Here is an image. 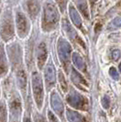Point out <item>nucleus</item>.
Wrapping results in <instances>:
<instances>
[{
    "mask_svg": "<svg viewBox=\"0 0 121 122\" xmlns=\"http://www.w3.org/2000/svg\"><path fill=\"white\" fill-rule=\"evenodd\" d=\"M28 12L32 16H35L39 12V4L36 0H29L27 3Z\"/></svg>",
    "mask_w": 121,
    "mask_h": 122,
    "instance_id": "15",
    "label": "nucleus"
},
{
    "mask_svg": "<svg viewBox=\"0 0 121 122\" xmlns=\"http://www.w3.org/2000/svg\"><path fill=\"white\" fill-rule=\"evenodd\" d=\"M67 101L72 107L76 108H85L86 106V99L80 94L73 91L67 97Z\"/></svg>",
    "mask_w": 121,
    "mask_h": 122,
    "instance_id": "4",
    "label": "nucleus"
},
{
    "mask_svg": "<svg viewBox=\"0 0 121 122\" xmlns=\"http://www.w3.org/2000/svg\"><path fill=\"white\" fill-rule=\"evenodd\" d=\"M45 83L48 86V88H50L51 86H53L55 83V69L54 66L52 64H48L45 66Z\"/></svg>",
    "mask_w": 121,
    "mask_h": 122,
    "instance_id": "7",
    "label": "nucleus"
},
{
    "mask_svg": "<svg viewBox=\"0 0 121 122\" xmlns=\"http://www.w3.org/2000/svg\"><path fill=\"white\" fill-rule=\"evenodd\" d=\"M109 103H110L109 97H107V96H105V97H103V99H102V104H103L104 107H105V108H107V107H109Z\"/></svg>",
    "mask_w": 121,
    "mask_h": 122,
    "instance_id": "24",
    "label": "nucleus"
},
{
    "mask_svg": "<svg viewBox=\"0 0 121 122\" xmlns=\"http://www.w3.org/2000/svg\"><path fill=\"white\" fill-rule=\"evenodd\" d=\"M111 56L114 60H118V58L120 57V51L118 49H115V50L112 51L111 53Z\"/></svg>",
    "mask_w": 121,
    "mask_h": 122,
    "instance_id": "22",
    "label": "nucleus"
},
{
    "mask_svg": "<svg viewBox=\"0 0 121 122\" xmlns=\"http://www.w3.org/2000/svg\"><path fill=\"white\" fill-rule=\"evenodd\" d=\"M71 79H72V82L76 86H78L79 88L83 89V90H85L84 86H87V83L85 80V78L81 76L74 67L71 68Z\"/></svg>",
    "mask_w": 121,
    "mask_h": 122,
    "instance_id": "8",
    "label": "nucleus"
},
{
    "mask_svg": "<svg viewBox=\"0 0 121 122\" xmlns=\"http://www.w3.org/2000/svg\"><path fill=\"white\" fill-rule=\"evenodd\" d=\"M58 19H59V15L55 5L52 3L45 4L44 7V16H43V29L51 30L56 25Z\"/></svg>",
    "mask_w": 121,
    "mask_h": 122,
    "instance_id": "1",
    "label": "nucleus"
},
{
    "mask_svg": "<svg viewBox=\"0 0 121 122\" xmlns=\"http://www.w3.org/2000/svg\"><path fill=\"white\" fill-rule=\"evenodd\" d=\"M16 27L21 37H24L27 34V20L22 13H17L16 15Z\"/></svg>",
    "mask_w": 121,
    "mask_h": 122,
    "instance_id": "6",
    "label": "nucleus"
},
{
    "mask_svg": "<svg viewBox=\"0 0 121 122\" xmlns=\"http://www.w3.org/2000/svg\"><path fill=\"white\" fill-rule=\"evenodd\" d=\"M67 117L71 122H81L83 120V117L79 114L71 110H67Z\"/></svg>",
    "mask_w": 121,
    "mask_h": 122,
    "instance_id": "17",
    "label": "nucleus"
},
{
    "mask_svg": "<svg viewBox=\"0 0 121 122\" xmlns=\"http://www.w3.org/2000/svg\"><path fill=\"white\" fill-rule=\"evenodd\" d=\"M17 79H18V83H19V86H21V88L24 89L26 86V76L23 70L17 72Z\"/></svg>",
    "mask_w": 121,
    "mask_h": 122,
    "instance_id": "18",
    "label": "nucleus"
},
{
    "mask_svg": "<svg viewBox=\"0 0 121 122\" xmlns=\"http://www.w3.org/2000/svg\"><path fill=\"white\" fill-rule=\"evenodd\" d=\"M6 70H7V64H6L5 52L3 49V46H0V76L5 74Z\"/></svg>",
    "mask_w": 121,
    "mask_h": 122,
    "instance_id": "14",
    "label": "nucleus"
},
{
    "mask_svg": "<svg viewBox=\"0 0 121 122\" xmlns=\"http://www.w3.org/2000/svg\"><path fill=\"white\" fill-rule=\"evenodd\" d=\"M119 70H120V72H121V63L119 64Z\"/></svg>",
    "mask_w": 121,
    "mask_h": 122,
    "instance_id": "26",
    "label": "nucleus"
},
{
    "mask_svg": "<svg viewBox=\"0 0 121 122\" xmlns=\"http://www.w3.org/2000/svg\"><path fill=\"white\" fill-rule=\"evenodd\" d=\"M48 116H49V118H50L51 122H57L56 121V118L54 117V115H53L51 112H48Z\"/></svg>",
    "mask_w": 121,
    "mask_h": 122,
    "instance_id": "25",
    "label": "nucleus"
},
{
    "mask_svg": "<svg viewBox=\"0 0 121 122\" xmlns=\"http://www.w3.org/2000/svg\"><path fill=\"white\" fill-rule=\"evenodd\" d=\"M55 1L57 2V4L59 5L61 10L62 11L65 10V8H66V3H67V0H55Z\"/></svg>",
    "mask_w": 121,
    "mask_h": 122,
    "instance_id": "23",
    "label": "nucleus"
},
{
    "mask_svg": "<svg viewBox=\"0 0 121 122\" xmlns=\"http://www.w3.org/2000/svg\"><path fill=\"white\" fill-rule=\"evenodd\" d=\"M62 27H63L64 31L66 33V35L69 36L72 40L81 41L80 39L78 38V36H77V34H76V32L75 31V29H73V27L71 26V25L69 24V22L66 20V19H64V20L62 21Z\"/></svg>",
    "mask_w": 121,
    "mask_h": 122,
    "instance_id": "10",
    "label": "nucleus"
},
{
    "mask_svg": "<svg viewBox=\"0 0 121 122\" xmlns=\"http://www.w3.org/2000/svg\"><path fill=\"white\" fill-rule=\"evenodd\" d=\"M72 61L78 69H80L81 71H86V64L83 60V58L79 56V54L73 53L72 54Z\"/></svg>",
    "mask_w": 121,
    "mask_h": 122,
    "instance_id": "13",
    "label": "nucleus"
},
{
    "mask_svg": "<svg viewBox=\"0 0 121 122\" xmlns=\"http://www.w3.org/2000/svg\"><path fill=\"white\" fill-rule=\"evenodd\" d=\"M69 15H70V17L72 19V22L75 24V25L80 28L81 25H82V20H81V17L78 14V12L76 11V9L73 5L69 6Z\"/></svg>",
    "mask_w": 121,
    "mask_h": 122,
    "instance_id": "12",
    "label": "nucleus"
},
{
    "mask_svg": "<svg viewBox=\"0 0 121 122\" xmlns=\"http://www.w3.org/2000/svg\"><path fill=\"white\" fill-rule=\"evenodd\" d=\"M112 25L114 27H120L121 26V16H117L112 21Z\"/></svg>",
    "mask_w": 121,
    "mask_h": 122,
    "instance_id": "21",
    "label": "nucleus"
},
{
    "mask_svg": "<svg viewBox=\"0 0 121 122\" xmlns=\"http://www.w3.org/2000/svg\"><path fill=\"white\" fill-rule=\"evenodd\" d=\"M109 74H110L111 77L114 80H118L119 75H118V73H117V71H116V69L115 67H111L110 69H109Z\"/></svg>",
    "mask_w": 121,
    "mask_h": 122,
    "instance_id": "20",
    "label": "nucleus"
},
{
    "mask_svg": "<svg viewBox=\"0 0 121 122\" xmlns=\"http://www.w3.org/2000/svg\"><path fill=\"white\" fill-rule=\"evenodd\" d=\"M51 105H52V107H54L55 110H56V111L59 112V113L63 110V104H62V101H61L58 94L55 91L51 94Z\"/></svg>",
    "mask_w": 121,
    "mask_h": 122,
    "instance_id": "11",
    "label": "nucleus"
},
{
    "mask_svg": "<svg viewBox=\"0 0 121 122\" xmlns=\"http://www.w3.org/2000/svg\"><path fill=\"white\" fill-rule=\"evenodd\" d=\"M57 52H58V56H59L61 62L66 67L70 60V54L72 52L70 44L65 39H62V38L59 39L58 45H57Z\"/></svg>",
    "mask_w": 121,
    "mask_h": 122,
    "instance_id": "3",
    "label": "nucleus"
},
{
    "mask_svg": "<svg viewBox=\"0 0 121 122\" xmlns=\"http://www.w3.org/2000/svg\"><path fill=\"white\" fill-rule=\"evenodd\" d=\"M36 58H37V65L39 67H43L45 64V60L47 58V51L46 47L44 43H41L39 46H37L36 49Z\"/></svg>",
    "mask_w": 121,
    "mask_h": 122,
    "instance_id": "9",
    "label": "nucleus"
},
{
    "mask_svg": "<svg viewBox=\"0 0 121 122\" xmlns=\"http://www.w3.org/2000/svg\"><path fill=\"white\" fill-rule=\"evenodd\" d=\"M74 2L76 3L78 9L84 15V16H86V18H88V9H87L86 0H74Z\"/></svg>",
    "mask_w": 121,
    "mask_h": 122,
    "instance_id": "16",
    "label": "nucleus"
},
{
    "mask_svg": "<svg viewBox=\"0 0 121 122\" xmlns=\"http://www.w3.org/2000/svg\"><path fill=\"white\" fill-rule=\"evenodd\" d=\"M32 89L34 93L35 102L37 104V107H41L42 102H43V82L40 75L37 72H33L32 74Z\"/></svg>",
    "mask_w": 121,
    "mask_h": 122,
    "instance_id": "2",
    "label": "nucleus"
},
{
    "mask_svg": "<svg viewBox=\"0 0 121 122\" xmlns=\"http://www.w3.org/2000/svg\"><path fill=\"white\" fill-rule=\"evenodd\" d=\"M0 33H1L2 37L5 41L9 40L10 38L13 37V36H14V28H13V24H12L10 17H6L4 20L3 24L1 25Z\"/></svg>",
    "mask_w": 121,
    "mask_h": 122,
    "instance_id": "5",
    "label": "nucleus"
},
{
    "mask_svg": "<svg viewBox=\"0 0 121 122\" xmlns=\"http://www.w3.org/2000/svg\"><path fill=\"white\" fill-rule=\"evenodd\" d=\"M58 78H59V82H60V85L62 86V89L64 91H66L67 90V85H66V82L65 80V76L63 75L62 72H59L58 74Z\"/></svg>",
    "mask_w": 121,
    "mask_h": 122,
    "instance_id": "19",
    "label": "nucleus"
}]
</instances>
